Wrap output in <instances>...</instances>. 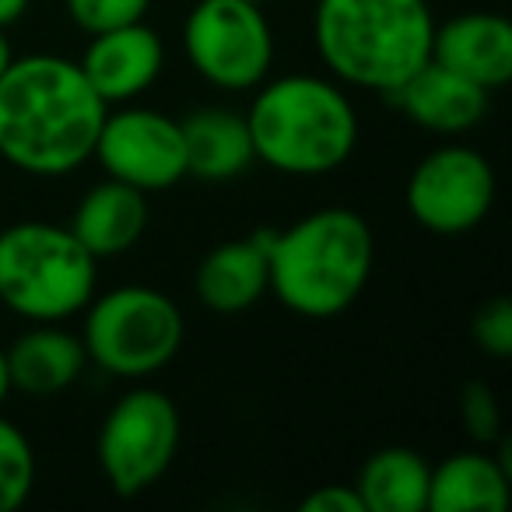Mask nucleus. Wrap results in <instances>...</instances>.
<instances>
[{"mask_svg": "<svg viewBox=\"0 0 512 512\" xmlns=\"http://www.w3.org/2000/svg\"><path fill=\"white\" fill-rule=\"evenodd\" d=\"M106 109L78 60L11 57L0 74V158L25 176H67L92 158Z\"/></svg>", "mask_w": 512, "mask_h": 512, "instance_id": "1", "label": "nucleus"}, {"mask_svg": "<svg viewBox=\"0 0 512 512\" xmlns=\"http://www.w3.org/2000/svg\"><path fill=\"white\" fill-rule=\"evenodd\" d=\"M376 239L351 207H320L295 225L267 228V295L302 320H334L372 278Z\"/></svg>", "mask_w": 512, "mask_h": 512, "instance_id": "2", "label": "nucleus"}, {"mask_svg": "<svg viewBox=\"0 0 512 512\" xmlns=\"http://www.w3.org/2000/svg\"><path fill=\"white\" fill-rule=\"evenodd\" d=\"M435 15L428 0H316L313 46L344 88L390 99L432 60Z\"/></svg>", "mask_w": 512, "mask_h": 512, "instance_id": "3", "label": "nucleus"}, {"mask_svg": "<svg viewBox=\"0 0 512 512\" xmlns=\"http://www.w3.org/2000/svg\"><path fill=\"white\" fill-rule=\"evenodd\" d=\"M246 109L256 162L285 176H327L358 148V109L341 81L285 74L260 81Z\"/></svg>", "mask_w": 512, "mask_h": 512, "instance_id": "4", "label": "nucleus"}, {"mask_svg": "<svg viewBox=\"0 0 512 512\" xmlns=\"http://www.w3.org/2000/svg\"><path fill=\"white\" fill-rule=\"evenodd\" d=\"M99 285V260L53 221H15L0 232V306L25 323L81 316Z\"/></svg>", "mask_w": 512, "mask_h": 512, "instance_id": "5", "label": "nucleus"}, {"mask_svg": "<svg viewBox=\"0 0 512 512\" xmlns=\"http://www.w3.org/2000/svg\"><path fill=\"white\" fill-rule=\"evenodd\" d=\"M81 316V344L88 362L123 383L158 376L179 355L186 337L179 306L148 285H123L92 295Z\"/></svg>", "mask_w": 512, "mask_h": 512, "instance_id": "6", "label": "nucleus"}, {"mask_svg": "<svg viewBox=\"0 0 512 512\" xmlns=\"http://www.w3.org/2000/svg\"><path fill=\"white\" fill-rule=\"evenodd\" d=\"M179 435H183V421L169 393L155 386H134L123 393L102 418L99 439H95L102 477L113 495L137 498L155 488L176 460Z\"/></svg>", "mask_w": 512, "mask_h": 512, "instance_id": "7", "label": "nucleus"}, {"mask_svg": "<svg viewBox=\"0 0 512 512\" xmlns=\"http://www.w3.org/2000/svg\"><path fill=\"white\" fill-rule=\"evenodd\" d=\"M183 53L207 85L221 92H253L271 78L278 46L264 4L197 0L183 22Z\"/></svg>", "mask_w": 512, "mask_h": 512, "instance_id": "8", "label": "nucleus"}, {"mask_svg": "<svg viewBox=\"0 0 512 512\" xmlns=\"http://www.w3.org/2000/svg\"><path fill=\"white\" fill-rule=\"evenodd\" d=\"M404 197L425 232L456 239L474 232L495 207V169L467 144H442L411 169Z\"/></svg>", "mask_w": 512, "mask_h": 512, "instance_id": "9", "label": "nucleus"}, {"mask_svg": "<svg viewBox=\"0 0 512 512\" xmlns=\"http://www.w3.org/2000/svg\"><path fill=\"white\" fill-rule=\"evenodd\" d=\"M92 158L109 179H120L141 193L172 190L186 179L179 120L162 109L134 106V102L106 109Z\"/></svg>", "mask_w": 512, "mask_h": 512, "instance_id": "10", "label": "nucleus"}, {"mask_svg": "<svg viewBox=\"0 0 512 512\" xmlns=\"http://www.w3.org/2000/svg\"><path fill=\"white\" fill-rule=\"evenodd\" d=\"M81 71L106 106H123L148 92L165 67V43L151 25L134 22L95 32L81 53Z\"/></svg>", "mask_w": 512, "mask_h": 512, "instance_id": "11", "label": "nucleus"}, {"mask_svg": "<svg viewBox=\"0 0 512 512\" xmlns=\"http://www.w3.org/2000/svg\"><path fill=\"white\" fill-rule=\"evenodd\" d=\"M390 99L397 102L400 113L414 127L439 137H460L467 130L481 127V120L491 109L488 88L460 78V74L435 64V60L421 64Z\"/></svg>", "mask_w": 512, "mask_h": 512, "instance_id": "12", "label": "nucleus"}, {"mask_svg": "<svg viewBox=\"0 0 512 512\" xmlns=\"http://www.w3.org/2000/svg\"><path fill=\"white\" fill-rule=\"evenodd\" d=\"M432 60L474 85L505 88L512 81V25L495 11H467L435 22Z\"/></svg>", "mask_w": 512, "mask_h": 512, "instance_id": "13", "label": "nucleus"}, {"mask_svg": "<svg viewBox=\"0 0 512 512\" xmlns=\"http://www.w3.org/2000/svg\"><path fill=\"white\" fill-rule=\"evenodd\" d=\"M4 355H8L11 390H22L29 397H57L71 390L88 369L81 334L67 330L64 323H32Z\"/></svg>", "mask_w": 512, "mask_h": 512, "instance_id": "14", "label": "nucleus"}, {"mask_svg": "<svg viewBox=\"0 0 512 512\" xmlns=\"http://www.w3.org/2000/svg\"><path fill=\"white\" fill-rule=\"evenodd\" d=\"M200 306L218 316L253 309L267 295V228L253 239H228L200 260L193 278Z\"/></svg>", "mask_w": 512, "mask_h": 512, "instance_id": "15", "label": "nucleus"}, {"mask_svg": "<svg viewBox=\"0 0 512 512\" xmlns=\"http://www.w3.org/2000/svg\"><path fill=\"white\" fill-rule=\"evenodd\" d=\"M179 127H183L186 176L200 183L239 179L256 162L246 113H235L228 106H204L183 116Z\"/></svg>", "mask_w": 512, "mask_h": 512, "instance_id": "16", "label": "nucleus"}, {"mask_svg": "<svg viewBox=\"0 0 512 512\" xmlns=\"http://www.w3.org/2000/svg\"><path fill=\"white\" fill-rule=\"evenodd\" d=\"M148 221V193L134 190L120 179H106L81 197L67 228L78 235V242L95 260H109V256L134 249L148 232Z\"/></svg>", "mask_w": 512, "mask_h": 512, "instance_id": "17", "label": "nucleus"}, {"mask_svg": "<svg viewBox=\"0 0 512 512\" xmlns=\"http://www.w3.org/2000/svg\"><path fill=\"white\" fill-rule=\"evenodd\" d=\"M509 505V463L484 449H460L432 467V512H502Z\"/></svg>", "mask_w": 512, "mask_h": 512, "instance_id": "18", "label": "nucleus"}, {"mask_svg": "<svg viewBox=\"0 0 512 512\" xmlns=\"http://www.w3.org/2000/svg\"><path fill=\"white\" fill-rule=\"evenodd\" d=\"M432 463L407 446H386L358 470L355 491L365 512H425Z\"/></svg>", "mask_w": 512, "mask_h": 512, "instance_id": "19", "label": "nucleus"}, {"mask_svg": "<svg viewBox=\"0 0 512 512\" xmlns=\"http://www.w3.org/2000/svg\"><path fill=\"white\" fill-rule=\"evenodd\" d=\"M36 488V453L15 421L0 418V512H18Z\"/></svg>", "mask_w": 512, "mask_h": 512, "instance_id": "20", "label": "nucleus"}, {"mask_svg": "<svg viewBox=\"0 0 512 512\" xmlns=\"http://www.w3.org/2000/svg\"><path fill=\"white\" fill-rule=\"evenodd\" d=\"M64 8L81 32L95 36V32L144 22V15L151 11V0H64Z\"/></svg>", "mask_w": 512, "mask_h": 512, "instance_id": "21", "label": "nucleus"}, {"mask_svg": "<svg viewBox=\"0 0 512 512\" xmlns=\"http://www.w3.org/2000/svg\"><path fill=\"white\" fill-rule=\"evenodd\" d=\"M460 418L474 442L491 446L502 435V411H498L495 390L488 383H467L460 393Z\"/></svg>", "mask_w": 512, "mask_h": 512, "instance_id": "22", "label": "nucleus"}, {"mask_svg": "<svg viewBox=\"0 0 512 512\" xmlns=\"http://www.w3.org/2000/svg\"><path fill=\"white\" fill-rule=\"evenodd\" d=\"M474 344L491 358L512 355V302L509 299H488L470 320Z\"/></svg>", "mask_w": 512, "mask_h": 512, "instance_id": "23", "label": "nucleus"}, {"mask_svg": "<svg viewBox=\"0 0 512 512\" xmlns=\"http://www.w3.org/2000/svg\"><path fill=\"white\" fill-rule=\"evenodd\" d=\"M302 512H365L362 498H358L355 484H323V488L309 491L299 505Z\"/></svg>", "mask_w": 512, "mask_h": 512, "instance_id": "24", "label": "nucleus"}, {"mask_svg": "<svg viewBox=\"0 0 512 512\" xmlns=\"http://www.w3.org/2000/svg\"><path fill=\"white\" fill-rule=\"evenodd\" d=\"M32 0H0V29H11L25 18Z\"/></svg>", "mask_w": 512, "mask_h": 512, "instance_id": "25", "label": "nucleus"}, {"mask_svg": "<svg viewBox=\"0 0 512 512\" xmlns=\"http://www.w3.org/2000/svg\"><path fill=\"white\" fill-rule=\"evenodd\" d=\"M8 397H11V372H8V355L0 348V407L8 404Z\"/></svg>", "mask_w": 512, "mask_h": 512, "instance_id": "26", "label": "nucleus"}, {"mask_svg": "<svg viewBox=\"0 0 512 512\" xmlns=\"http://www.w3.org/2000/svg\"><path fill=\"white\" fill-rule=\"evenodd\" d=\"M11 57H15V50H11L8 29H0V74H4V67L11 64Z\"/></svg>", "mask_w": 512, "mask_h": 512, "instance_id": "27", "label": "nucleus"}, {"mask_svg": "<svg viewBox=\"0 0 512 512\" xmlns=\"http://www.w3.org/2000/svg\"><path fill=\"white\" fill-rule=\"evenodd\" d=\"M249 4H267V0H249Z\"/></svg>", "mask_w": 512, "mask_h": 512, "instance_id": "28", "label": "nucleus"}]
</instances>
